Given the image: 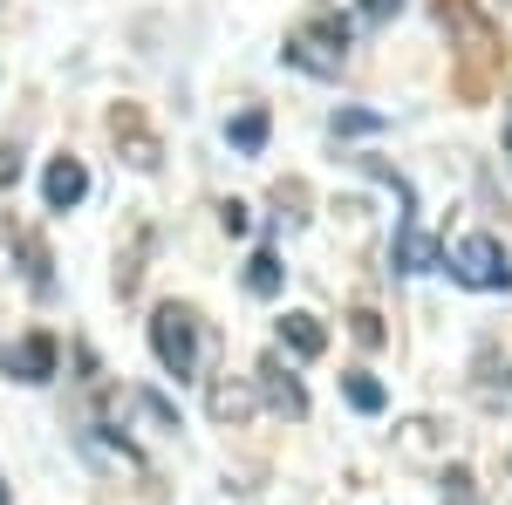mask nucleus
<instances>
[{"label":"nucleus","instance_id":"nucleus-1","mask_svg":"<svg viewBox=\"0 0 512 505\" xmlns=\"http://www.w3.org/2000/svg\"><path fill=\"white\" fill-rule=\"evenodd\" d=\"M342 55H349V21H342L335 7H315V14L287 35V62H301V69H315V76H335Z\"/></svg>","mask_w":512,"mask_h":505},{"label":"nucleus","instance_id":"nucleus-2","mask_svg":"<svg viewBox=\"0 0 512 505\" xmlns=\"http://www.w3.org/2000/svg\"><path fill=\"white\" fill-rule=\"evenodd\" d=\"M151 349H158V362L171 376H192L198 369V314L178 308V301H164V308L151 314Z\"/></svg>","mask_w":512,"mask_h":505},{"label":"nucleus","instance_id":"nucleus-3","mask_svg":"<svg viewBox=\"0 0 512 505\" xmlns=\"http://www.w3.org/2000/svg\"><path fill=\"white\" fill-rule=\"evenodd\" d=\"M451 273H458L465 287H512V260L492 233L458 239V246H451Z\"/></svg>","mask_w":512,"mask_h":505},{"label":"nucleus","instance_id":"nucleus-4","mask_svg":"<svg viewBox=\"0 0 512 505\" xmlns=\"http://www.w3.org/2000/svg\"><path fill=\"white\" fill-rule=\"evenodd\" d=\"M0 369H7L14 383H48V376H55V342H48V335H21V342L0 349Z\"/></svg>","mask_w":512,"mask_h":505},{"label":"nucleus","instance_id":"nucleus-5","mask_svg":"<svg viewBox=\"0 0 512 505\" xmlns=\"http://www.w3.org/2000/svg\"><path fill=\"white\" fill-rule=\"evenodd\" d=\"M41 198H48V212L82 205V198H89V171H82V157H55L48 178H41Z\"/></svg>","mask_w":512,"mask_h":505},{"label":"nucleus","instance_id":"nucleus-6","mask_svg":"<svg viewBox=\"0 0 512 505\" xmlns=\"http://www.w3.org/2000/svg\"><path fill=\"white\" fill-rule=\"evenodd\" d=\"M280 342H287L294 355H321V342H328V335H321L315 314H287V321H280Z\"/></svg>","mask_w":512,"mask_h":505},{"label":"nucleus","instance_id":"nucleus-7","mask_svg":"<svg viewBox=\"0 0 512 505\" xmlns=\"http://www.w3.org/2000/svg\"><path fill=\"white\" fill-rule=\"evenodd\" d=\"M342 389H349V403H355V410H362V417H376V410H383V403H390V396H383V383H376V376H342Z\"/></svg>","mask_w":512,"mask_h":505},{"label":"nucleus","instance_id":"nucleus-8","mask_svg":"<svg viewBox=\"0 0 512 505\" xmlns=\"http://www.w3.org/2000/svg\"><path fill=\"white\" fill-rule=\"evenodd\" d=\"M233 144L239 151H260V144H267V110H239L233 117Z\"/></svg>","mask_w":512,"mask_h":505},{"label":"nucleus","instance_id":"nucleus-9","mask_svg":"<svg viewBox=\"0 0 512 505\" xmlns=\"http://www.w3.org/2000/svg\"><path fill=\"white\" fill-rule=\"evenodd\" d=\"M246 287H253V294H280V260H274V253H253V267H246Z\"/></svg>","mask_w":512,"mask_h":505},{"label":"nucleus","instance_id":"nucleus-10","mask_svg":"<svg viewBox=\"0 0 512 505\" xmlns=\"http://www.w3.org/2000/svg\"><path fill=\"white\" fill-rule=\"evenodd\" d=\"M396 260H403V273H424V267H431V260H437V253H431V239L403 233V239H396Z\"/></svg>","mask_w":512,"mask_h":505},{"label":"nucleus","instance_id":"nucleus-11","mask_svg":"<svg viewBox=\"0 0 512 505\" xmlns=\"http://www.w3.org/2000/svg\"><path fill=\"white\" fill-rule=\"evenodd\" d=\"M14 178H21V151H14V144H0V185H14Z\"/></svg>","mask_w":512,"mask_h":505},{"label":"nucleus","instance_id":"nucleus-12","mask_svg":"<svg viewBox=\"0 0 512 505\" xmlns=\"http://www.w3.org/2000/svg\"><path fill=\"white\" fill-rule=\"evenodd\" d=\"M355 7H362L369 21H390V14H396V7H403V0H355Z\"/></svg>","mask_w":512,"mask_h":505},{"label":"nucleus","instance_id":"nucleus-13","mask_svg":"<svg viewBox=\"0 0 512 505\" xmlns=\"http://www.w3.org/2000/svg\"><path fill=\"white\" fill-rule=\"evenodd\" d=\"M0 505H7V485H0Z\"/></svg>","mask_w":512,"mask_h":505}]
</instances>
